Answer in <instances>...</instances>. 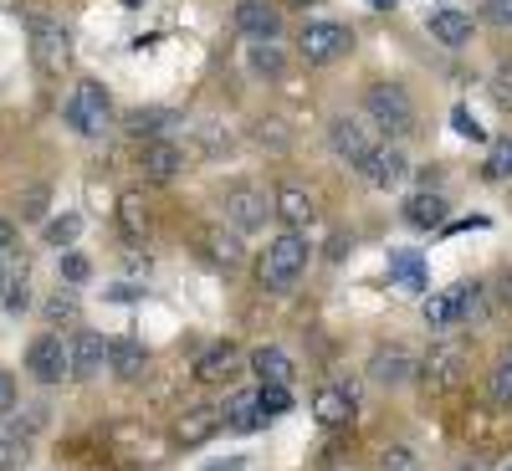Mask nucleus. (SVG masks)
I'll list each match as a JSON object with an SVG mask.
<instances>
[{
	"instance_id": "obj_9",
	"label": "nucleus",
	"mask_w": 512,
	"mask_h": 471,
	"mask_svg": "<svg viewBox=\"0 0 512 471\" xmlns=\"http://www.w3.org/2000/svg\"><path fill=\"white\" fill-rule=\"evenodd\" d=\"M226 226L231 231H262L267 226V216H277L272 210V200L262 195V190H251V185H236V190H226Z\"/></svg>"
},
{
	"instance_id": "obj_10",
	"label": "nucleus",
	"mask_w": 512,
	"mask_h": 471,
	"mask_svg": "<svg viewBox=\"0 0 512 471\" xmlns=\"http://www.w3.org/2000/svg\"><path fill=\"white\" fill-rule=\"evenodd\" d=\"M359 169H364V180H369L374 190H400V185L410 180V159H405L395 144H379Z\"/></svg>"
},
{
	"instance_id": "obj_42",
	"label": "nucleus",
	"mask_w": 512,
	"mask_h": 471,
	"mask_svg": "<svg viewBox=\"0 0 512 471\" xmlns=\"http://www.w3.org/2000/svg\"><path fill=\"white\" fill-rule=\"evenodd\" d=\"M390 272H395V277H405V282H415V287H420V256H395V262H390Z\"/></svg>"
},
{
	"instance_id": "obj_32",
	"label": "nucleus",
	"mask_w": 512,
	"mask_h": 471,
	"mask_svg": "<svg viewBox=\"0 0 512 471\" xmlns=\"http://www.w3.org/2000/svg\"><path fill=\"white\" fill-rule=\"evenodd\" d=\"M82 236V216H57V221H47V241L52 246H72Z\"/></svg>"
},
{
	"instance_id": "obj_34",
	"label": "nucleus",
	"mask_w": 512,
	"mask_h": 471,
	"mask_svg": "<svg viewBox=\"0 0 512 471\" xmlns=\"http://www.w3.org/2000/svg\"><path fill=\"white\" fill-rule=\"evenodd\" d=\"M379 471H420V456L410 446H390L379 456Z\"/></svg>"
},
{
	"instance_id": "obj_12",
	"label": "nucleus",
	"mask_w": 512,
	"mask_h": 471,
	"mask_svg": "<svg viewBox=\"0 0 512 471\" xmlns=\"http://www.w3.org/2000/svg\"><path fill=\"white\" fill-rule=\"evenodd\" d=\"M221 425H226V410H216V405H185L180 420H175V441L180 446H205Z\"/></svg>"
},
{
	"instance_id": "obj_40",
	"label": "nucleus",
	"mask_w": 512,
	"mask_h": 471,
	"mask_svg": "<svg viewBox=\"0 0 512 471\" xmlns=\"http://www.w3.org/2000/svg\"><path fill=\"white\" fill-rule=\"evenodd\" d=\"M482 16H487L492 26L512 31V0H487V6H482Z\"/></svg>"
},
{
	"instance_id": "obj_31",
	"label": "nucleus",
	"mask_w": 512,
	"mask_h": 471,
	"mask_svg": "<svg viewBox=\"0 0 512 471\" xmlns=\"http://www.w3.org/2000/svg\"><path fill=\"white\" fill-rule=\"evenodd\" d=\"M451 128H456L461 139H472V144H482V139H487V128L477 123V113L466 108V103H456V108H451Z\"/></svg>"
},
{
	"instance_id": "obj_24",
	"label": "nucleus",
	"mask_w": 512,
	"mask_h": 471,
	"mask_svg": "<svg viewBox=\"0 0 512 471\" xmlns=\"http://www.w3.org/2000/svg\"><path fill=\"white\" fill-rule=\"evenodd\" d=\"M200 251H205V262H210V267H226V272H231V267L241 262V236L216 226V231H205V236H200Z\"/></svg>"
},
{
	"instance_id": "obj_15",
	"label": "nucleus",
	"mask_w": 512,
	"mask_h": 471,
	"mask_svg": "<svg viewBox=\"0 0 512 471\" xmlns=\"http://www.w3.org/2000/svg\"><path fill=\"white\" fill-rule=\"evenodd\" d=\"M241 349L236 344H216L210 354H200V364H195V379L200 384H236L241 379Z\"/></svg>"
},
{
	"instance_id": "obj_45",
	"label": "nucleus",
	"mask_w": 512,
	"mask_h": 471,
	"mask_svg": "<svg viewBox=\"0 0 512 471\" xmlns=\"http://www.w3.org/2000/svg\"><path fill=\"white\" fill-rule=\"evenodd\" d=\"M497 303L512 308V267H502V277H497Z\"/></svg>"
},
{
	"instance_id": "obj_13",
	"label": "nucleus",
	"mask_w": 512,
	"mask_h": 471,
	"mask_svg": "<svg viewBox=\"0 0 512 471\" xmlns=\"http://www.w3.org/2000/svg\"><path fill=\"white\" fill-rule=\"evenodd\" d=\"M236 31L246 41H277L282 36V11L267 6V0H241L236 6Z\"/></svg>"
},
{
	"instance_id": "obj_14",
	"label": "nucleus",
	"mask_w": 512,
	"mask_h": 471,
	"mask_svg": "<svg viewBox=\"0 0 512 471\" xmlns=\"http://www.w3.org/2000/svg\"><path fill=\"white\" fill-rule=\"evenodd\" d=\"M272 210L287 221V231H303V226H313V216H318L313 195H308L303 185H292V180H282V185L272 190Z\"/></svg>"
},
{
	"instance_id": "obj_33",
	"label": "nucleus",
	"mask_w": 512,
	"mask_h": 471,
	"mask_svg": "<svg viewBox=\"0 0 512 471\" xmlns=\"http://www.w3.org/2000/svg\"><path fill=\"white\" fill-rule=\"evenodd\" d=\"M482 175H487V180H512V139H502V144L492 149V159H487Z\"/></svg>"
},
{
	"instance_id": "obj_38",
	"label": "nucleus",
	"mask_w": 512,
	"mask_h": 471,
	"mask_svg": "<svg viewBox=\"0 0 512 471\" xmlns=\"http://www.w3.org/2000/svg\"><path fill=\"white\" fill-rule=\"evenodd\" d=\"M21 216H26V221H41V216H47V185H31V190L21 195Z\"/></svg>"
},
{
	"instance_id": "obj_30",
	"label": "nucleus",
	"mask_w": 512,
	"mask_h": 471,
	"mask_svg": "<svg viewBox=\"0 0 512 471\" xmlns=\"http://www.w3.org/2000/svg\"><path fill=\"white\" fill-rule=\"evenodd\" d=\"M487 390H492V400L502 405V410H512V354L492 369V379H487Z\"/></svg>"
},
{
	"instance_id": "obj_3",
	"label": "nucleus",
	"mask_w": 512,
	"mask_h": 471,
	"mask_svg": "<svg viewBox=\"0 0 512 471\" xmlns=\"http://www.w3.org/2000/svg\"><path fill=\"white\" fill-rule=\"evenodd\" d=\"M62 118H67L72 134H82V139H103V134H108V123H113L108 88H103V82H93V77H82L77 88L67 93V103H62Z\"/></svg>"
},
{
	"instance_id": "obj_6",
	"label": "nucleus",
	"mask_w": 512,
	"mask_h": 471,
	"mask_svg": "<svg viewBox=\"0 0 512 471\" xmlns=\"http://www.w3.org/2000/svg\"><path fill=\"white\" fill-rule=\"evenodd\" d=\"M297 52H303V62H313V67H328V62L354 52V31L344 21H308L303 36H297Z\"/></svg>"
},
{
	"instance_id": "obj_39",
	"label": "nucleus",
	"mask_w": 512,
	"mask_h": 471,
	"mask_svg": "<svg viewBox=\"0 0 512 471\" xmlns=\"http://www.w3.org/2000/svg\"><path fill=\"white\" fill-rule=\"evenodd\" d=\"M0 303H6V313H26V308H31V287H26V277L0 292Z\"/></svg>"
},
{
	"instance_id": "obj_52",
	"label": "nucleus",
	"mask_w": 512,
	"mask_h": 471,
	"mask_svg": "<svg viewBox=\"0 0 512 471\" xmlns=\"http://www.w3.org/2000/svg\"><path fill=\"white\" fill-rule=\"evenodd\" d=\"M118 6H144V0H118Z\"/></svg>"
},
{
	"instance_id": "obj_29",
	"label": "nucleus",
	"mask_w": 512,
	"mask_h": 471,
	"mask_svg": "<svg viewBox=\"0 0 512 471\" xmlns=\"http://www.w3.org/2000/svg\"><path fill=\"white\" fill-rule=\"evenodd\" d=\"M164 123H169V113H134L128 118V134L139 144H149V139H164Z\"/></svg>"
},
{
	"instance_id": "obj_25",
	"label": "nucleus",
	"mask_w": 512,
	"mask_h": 471,
	"mask_svg": "<svg viewBox=\"0 0 512 471\" xmlns=\"http://www.w3.org/2000/svg\"><path fill=\"white\" fill-rule=\"evenodd\" d=\"M246 67H251V77H282L287 72V52L277 47V41H251Z\"/></svg>"
},
{
	"instance_id": "obj_35",
	"label": "nucleus",
	"mask_w": 512,
	"mask_h": 471,
	"mask_svg": "<svg viewBox=\"0 0 512 471\" xmlns=\"http://www.w3.org/2000/svg\"><path fill=\"white\" fill-rule=\"evenodd\" d=\"M256 400H262L267 420H272V415H282V410L292 405V395H287V384H262V390H256Z\"/></svg>"
},
{
	"instance_id": "obj_1",
	"label": "nucleus",
	"mask_w": 512,
	"mask_h": 471,
	"mask_svg": "<svg viewBox=\"0 0 512 471\" xmlns=\"http://www.w3.org/2000/svg\"><path fill=\"white\" fill-rule=\"evenodd\" d=\"M308 272V236L303 231H282L267 241L262 251V262H256V277H262L267 292H287L297 287V277Z\"/></svg>"
},
{
	"instance_id": "obj_41",
	"label": "nucleus",
	"mask_w": 512,
	"mask_h": 471,
	"mask_svg": "<svg viewBox=\"0 0 512 471\" xmlns=\"http://www.w3.org/2000/svg\"><path fill=\"white\" fill-rule=\"evenodd\" d=\"M88 272H93V267L82 262L77 251H62V277H67V282H88Z\"/></svg>"
},
{
	"instance_id": "obj_23",
	"label": "nucleus",
	"mask_w": 512,
	"mask_h": 471,
	"mask_svg": "<svg viewBox=\"0 0 512 471\" xmlns=\"http://www.w3.org/2000/svg\"><path fill=\"white\" fill-rule=\"evenodd\" d=\"M472 31H477V26H472V16H466V11H451V6H446V11L431 16V36L441 41V47H466V41H472Z\"/></svg>"
},
{
	"instance_id": "obj_28",
	"label": "nucleus",
	"mask_w": 512,
	"mask_h": 471,
	"mask_svg": "<svg viewBox=\"0 0 512 471\" xmlns=\"http://www.w3.org/2000/svg\"><path fill=\"white\" fill-rule=\"evenodd\" d=\"M425 323H431V333L456 328V292H431L425 297Z\"/></svg>"
},
{
	"instance_id": "obj_11",
	"label": "nucleus",
	"mask_w": 512,
	"mask_h": 471,
	"mask_svg": "<svg viewBox=\"0 0 512 471\" xmlns=\"http://www.w3.org/2000/svg\"><path fill=\"white\" fill-rule=\"evenodd\" d=\"M139 169H144V180L164 185L185 169V149L175 139H149V144H139Z\"/></svg>"
},
{
	"instance_id": "obj_5",
	"label": "nucleus",
	"mask_w": 512,
	"mask_h": 471,
	"mask_svg": "<svg viewBox=\"0 0 512 471\" xmlns=\"http://www.w3.org/2000/svg\"><path fill=\"white\" fill-rule=\"evenodd\" d=\"M466 369H472V354H466V344L451 338V333H441L431 344V354L420 359V379L431 384V390H456V384L466 379Z\"/></svg>"
},
{
	"instance_id": "obj_18",
	"label": "nucleus",
	"mask_w": 512,
	"mask_h": 471,
	"mask_svg": "<svg viewBox=\"0 0 512 471\" xmlns=\"http://www.w3.org/2000/svg\"><path fill=\"white\" fill-rule=\"evenodd\" d=\"M108 369H113L123 384H134V379H144V369H149V349L139 344V338H113V344H108Z\"/></svg>"
},
{
	"instance_id": "obj_50",
	"label": "nucleus",
	"mask_w": 512,
	"mask_h": 471,
	"mask_svg": "<svg viewBox=\"0 0 512 471\" xmlns=\"http://www.w3.org/2000/svg\"><path fill=\"white\" fill-rule=\"evenodd\" d=\"M369 6H374V11H390V6H400V0H369Z\"/></svg>"
},
{
	"instance_id": "obj_44",
	"label": "nucleus",
	"mask_w": 512,
	"mask_h": 471,
	"mask_svg": "<svg viewBox=\"0 0 512 471\" xmlns=\"http://www.w3.org/2000/svg\"><path fill=\"white\" fill-rule=\"evenodd\" d=\"M11 405H16V379H11L6 369H0V415H6Z\"/></svg>"
},
{
	"instance_id": "obj_22",
	"label": "nucleus",
	"mask_w": 512,
	"mask_h": 471,
	"mask_svg": "<svg viewBox=\"0 0 512 471\" xmlns=\"http://www.w3.org/2000/svg\"><path fill=\"white\" fill-rule=\"evenodd\" d=\"M118 226H123L128 241H144L149 236V200L139 190H123L118 195Z\"/></svg>"
},
{
	"instance_id": "obj_48",
	"label": "nucleus",
	"mask_w": 512,
	"mask_h": 471,
	"mask_svg": "<svg viewBox=\"0 0 512 471\" xmlns=\"http://www.w3.org/2000/svg\"><path fill=\"white\" fill-rule=\"evenodd\" d=\"M456 471H492V466H487V461H482V456H472V461H461V466H456Z\"/></svg>"
},
{
	"instance_id": "obj_43",
	"label": "nucleus",
	"mask_w": 512,
	"mask_h": 471,
	"mask_svg": "<svg viewBox=\"0 0 512 471\" xmlns=\"http://www.w3.org/2000/svg\"><path fill=\"white\" fill-rule=\"evenodd\" d=\"M47 318H52V323H72V318H77V303H72V297H52Z\"/></svg>"
},
{
	"instance_id": "obj_27",
	"label": "nucleus",
	"mask_w": 512,
	"mask_h": 471,
	"mask_svg": "<svg viewBox=\"0 0 512 471\" xmlns=\"http://www.w3.org/2000/svg\"><path fill=\"white\" fill-rule=\"evenodd\" d=\"M451 292H456V323H472V318L487 313V297H482L487 287L482 282H456Z\"/></svg>"
},
{
	"instance_id": "obj_51",
	"label": "nucleus",
	"mask_w": 512,
	"mask_h": 471,
	"mask_svg": "<svg viewBox=\"0 0 512 471\" xmlns=\"http://www.w3.org/2000/svg\"><path fill=\"white\" fill-rule=\"evenodd\" d=\"M287 6H323V0H287Z\"/></svg>"
},
{
	"instance_id": "obj_21",
	"label": "nucleus",
	"mask_w": 512,
	"mask_h": 471,
	"mask_svg": "<svg viewBox=\"0 0 512 471\" xmlns=\"http://www.w3.org/2000/svg\"><path fill=\"white\" fill-rule=\"evenodd\" d=\"M405 221H410L415 231H436V226H446V200H441L436 190L410 195V200H405Z\"/></svg>"
},
{
	"instance_id": "obj_4",
	"label": "nucleus",
	"mask_w": 512,
	"mask_h": 471,
	"mask_svg": "<svg viewBox=\"0 0 512 471\" xmlns=\"http://www.w3.org/2000/svg\"><path fill=\"white\" fill-rule=\"evenodd\" d=\"M26 41H31V62L41 77H62L72 62V31L52 16H31L26 21Z\"/></svg>"
},
{
	"instance_id": "obj_47",
	"label": "nucleus",
	"mask_w": 512,
	"mask_h": 471,
	"mask_svg": "<svg viewBox=\"0 0 512 471\" xmlns=\"http://www.w3.org/2000/svg\"><path fill=\"white\" fill-rule=\"evenodd\" d=\"M0 251H16V226L0 216Z\"/></svg>"
},
{
	"instance_id": "obj_46",
	"label": "nucleus",
	"mask_w": 512,
	"mask_h": 471,
	"mask_svg": "<svg viewBox=\"0 0 512 471\" xmlns=\"http://www.w3.org/2000/svg\"><path fill=\"white\" fill-rule=\"evenodd\" d=\"M108 297H113V303H134V297H139V287H128V282H113V287H108Z\"/></svg>"
},
{
	"instance_id": "obj_49",
	"label": "nucleus",
	"mask_w": 512,
	"mask_h": 471,
	"mask_svg": "<svg viewBox=\"0 0 512 471\" xmlns=\"http://www.w3.org/2000/svg\"><path fill=\"white\" fill-rule=\"evenodd\" d=\"M6 256H11V251H0V292L11 287V282H6Z\"/></svg>"
},
{
	"instance_id": "obj_17",
	"label": "nucleus",
	"mask_w": 512,
	"mask_h": 471,
	"mask_svg": "<svg viewBox=\"0 0 512 471\" xmlns=\"http://www.w3.org/2000/svg\"><path fill=\"white\" fill-rule=\"evenodd\" d=\"M415 374H420V359L405 354V349H379L369 359V379L374 384H410Z\"/></svg>"
},
{
	"instance_id": "obj_26",
	"label": "nucleus",
	"mask_w": 512,
	"mask_h": 471,
	"mask_svg": "<svg viewBox=\"0 0 512 471\" xmlns=\"http://www.w3.org/2000/svg\"><path fill=\"white\" fill-rule=\"evenodd\" d=\"M226 425H231L236 436L262 431V425H267V410H262V400H256V395H236V400H231V410H226Z\"/></svg>"
},
{
	"instance_id": "obj_2",
	"label": "nucleus",
	"mask_w": 512,
	"mask_h": 471,
	"mask_svg": "<svg viewBox=\"0 0 512 471\" xmlns=\"http://www.w3.org/2000/svg\"><path fill=\"white\" fill-rule=\"evenodd\" d=\"M364 118L384 139L415 134V103H410V93L400 88V82H374V88H364Z\"/></svg>"
},
{
	"instance_id": "obj_36",
	"label": "nucleus",
	"mask_w": 512,
	"mask_h": 471,
	"mask_svg": "<svg viewBox=\"0 0 512 471\" xmlns=\"http://www.w3.org/2000/svg\"><path fill=\"white\" fill-rule=\"evenodd\" d=\"M492 98H497L502 113H512V62H502V67L492 72Z\"/></svg>"
},
{
	"instance_id": "obj_20",
	"label": "nucleus",
	"mask_w": 512,
	"mask_h": 471,
	"mask_svg": "<svg viewBox=\"0 0 512 471\" xmlns=\"http://www.w3.org/2000/svg\"><path fill=\"white\" fill-rule=\"evenodd\" d=\"M251 374L262 379V384H292V379H297V364H292V354H287V349L262 344V349L251 354Z\"/></svg>"
},
{
	"instance_id": "obj_8",
	"label": "nucleus",
	"mask_w": 512,
	"mask_h": 471,
	"mask_svg": "<svg viewBox=\"0 0 512 471\" xmlns=\"http://www.w3.org/2000/svg\"><path fill=\"white\" fill-rule=\"evenodd\" d=\"M328 144H333L338 159H349V164H364V159L379 149V144H374V123H369V118H354V113H344V118L328 123Z\"/></svg>"
},
{
	"instance_id": "obj_37",
	"label": "nucleus",
	"mask_w": 512,
	"mask_h": 471,
	"mask_svg": "<svg viewBox=\"0 0 512 471\" xmlns=\"http://www.w3.org/2000/svg\"><path fill=\"white\" fill-rule=\"evenodd\" d=\"M26 466V441L21 436H0V471H16Z\"/></svg>"
},
{
	"instance_id": "obj_19",
	"label": "nucleus",
	"mask_w": 512,
	"mask_h": 471,
	"mask_svg": "<svg viewBox=\"0 0 512 471\" xmlns=\"http://www.w3.org/2000/svg\"><path fill=\"white\" fill-rule=\"evenodd\" d=\"M313 415H318V425L338 431V425H349V420H354V395H349V390H338V384H323V390L313 395Z\"/></svg>"
},
{
	"instance_id": "obj_16",
	"label": "nucleus",
	"mask_w": 512,
	"mask_h": 471,
	"mask_svg": "<svg viewBox=\"0 0 512 471\" xmlns=\"http://www.w3.org/2000/svg\"><path fill=\"white\" fill-rule=\"evenodd\" d=\"M108 369V344H103V333H88L82 328L72 338V379H98Z\"/></svg>"
},
{
	"instance_id": "obj_7",
	"label": "nucleus",
	"mask_w": 512,
	"mask_h": 471,
	"mask_svg": "<svg viewBox=\"0 0 512 471\" xmlns=\"http://www.w3.org/2000/svg\"><path fill=\"white\" fill-rule=\"evenodd\" d=\"M26 374L36 384H62L72 379V344H62V333H36L26 349Z\"/></svg>"
}]
</instances>
